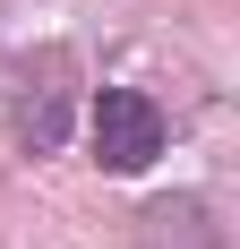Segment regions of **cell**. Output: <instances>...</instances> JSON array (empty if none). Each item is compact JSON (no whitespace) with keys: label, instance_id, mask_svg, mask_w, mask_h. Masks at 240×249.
<instances>
[{"label":"cell","instance_id":"obj_1","mask_svg":"<svg viewBox=\"0 0 240 249\" xmlns=\"http://www.w3.org/2000/svg\"><path fill=\"white\" fill-rule=\"evenodd\" d=\"M69 112H77V60L60 43H43L34 60L17 69V103H9V129H17L26 155H51L69 138Z\"/></svg>","mask_w":240,"mask_h":249},{"label":"cell","instance_id":"obj_2","mask_svg":"<svg viewBox=\"0 0 240 249\" xmlns=\"http://www.w3.org/2000/svg\"><path fill=\"white\" fill-rule=\"evenodd\" d=\"M163 155V103L137 86H103L95 95V163L103 172H146Z\"/></svg>","mask_w":240,"mask_h":249},{"label":"cell","instance_id":"obj_3","mask_svg":"<svg viewBox=\"0 0 240 249\" xmlns=\"http://www.w3.org/2000/svg\"><path fill=\"white\" fill-rule=\"evenodd\" d=\"M129 249H232V241H223L206 198H154V206H137Z\"/></svg>","mask_w":240,"mask_h":249}]
</instances>
